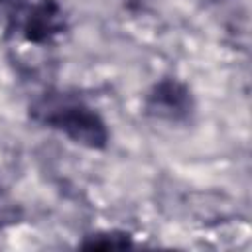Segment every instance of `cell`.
<instances>
[{"label":"cell","instance_id":"1","mask_svg":"<svg viewBox=\"0 0 252 252\" xmlns=\"http://www.w3.org/2000/svg\"><path fill=\"white\" fill-rule=\"evenodd\" d=\"M30 114L37 124L61 132L89 150H102L110 140L104 118L75 94L45 93L30 106Z\"/></svg>","mask_w":252,"mask_h":252},{"label":"cell","instance_id":"2","mask_svg":"<svg viewBox=\"0 0 252 252\" xmlns=\"http://www.w3.org/2000/svg\"><path fill=\"white\" fill-rule=\"evenodd\" d=\"M10 26L32 43H49L67 28L57 0H0Z\"/></svg>","mask_w":252,"mask_h":252},{"label":"cell","instance_id":"3","mask_svg":"<svg viewBox=\"0 0 252 252\" xmlns=\"http://www.w3.org/2000/svg\"><path fill=\"white\" fill-rule=\"evenodd\" d=\"M144 108L154 118L167 122H185L193 114L195 102L187 85L167 77L158 81L150 89L144 100Z\"/></svg>","mask_w":252,"mask_h":252},{"label":"cell","instance_id":"4","mask_svg":"<svg viewBox=\"0 0 252 252\" xmlns=\"http://www.w3.org/2000/svg\"><path fill=\"white\" fill-rule=\"evenodd\" d=\"M81 246L83 248H102V250L126 248V246H132V240H130V234H126V232L110 230V232H98V234L87 236V240Z\"/></svg>","mask_w":252,"mask_h":252}]
</instances>
